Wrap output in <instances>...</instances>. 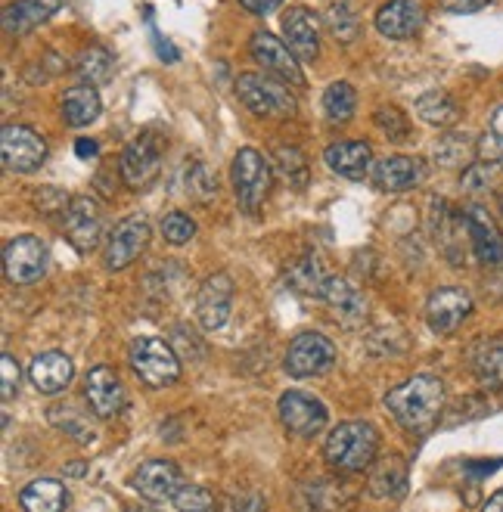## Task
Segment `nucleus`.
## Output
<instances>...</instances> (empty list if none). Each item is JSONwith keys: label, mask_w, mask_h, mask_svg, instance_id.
<instances>
[{"label": "nucleus", "mask_w": 503, "mask_h": 512, "mask_svg": "<svg viewBox=\"0 0 503 512\" xmlns=\"http://www.w3.org/2000/svg\"><path fill=\"white\" fill-rule=\"evenodd\" d=\"M249 53L268 75H274V78H280L286 84H295V87H305V72H302L299 56H295L286 47V41H280L277 35L264 32V28H261V32H255L252 41H249Z\"/></svg>", "instance_id": "obj_10"}, {"label": "nucleus", "mask_w": 503, "mask_h": 512, "mask_svg": "<svg viewBox=\"0 0 503 512\" xmlns=\"http://www.w3.org/2000/svg\"><path fill=\"white\" fill-rule=\"evenodd\" d=\"M19 506L25 512H63L69 506V491L56 478H35L22 488Z\"/></svg>", "instance_id": "obj_26"}, {"label": "nucleus", "mask_w": 503, "mask_h": 512, "mask_svg": "<svg viewBox=\"0 0 503 512\" xmlns=\"http://www.w3.org/2000/svg\"><path fill=\"white\" fill-rule=\"evenodd\" d=\"M373 122H376V128H379L382 134H386L392 143H404L407 134H410V125H407L404 112L395 109V106H382V109H376Z\"/></svg>", "instance_id": "obj_38"}, {"label": "nucleus", "mask_w": 503, "mask_h": 512, "mask_svg": "<svg viewBox=\"0 0 503 512\" xmlns=\"http://www.w3.org/2000/svg\"><path fill=\"white\" fill-rule=\"evenodd\" d=\"M327 28L330 35L339 41V44H351L354 38H358L361 25H358V13H354L348 4H333L327 10Z\"/></svg>", "instance_id": "obj_35"}, {"label": "nucleus", "mask_w": 503, "mask_h": 512, "mask_svg": "<svg viewBox=\"0 0 503 512\" xmlns=\"http://www.w3.org/2000/svg\"><path fill=\"white\" fill-rule=\"evenodd\" d=\"M75 153H78V159H94L100 153V146H97V140H78Z\"/></svg>", "instance_id": "obj_49"}, {"label": "nucleus", "mask_w": 503, "mask_h": 512, "mask_svg": "<svg viewBox=\"0 0 503 512\" xmlns=\"http://www.w3.org/2000/svg\"><path fill=\"white\" fill-rule=\"evenodd\" d=\"M482 512H503V488L488 497V503L482 506Z\"/></svg>", "instance_id": "obj_51"}, {"label": "nucleus", "mask_w": 503, "mask_h": 512, "mask_svg": "<svg viewBox=\"0 0 503 512\" xmlns=\"http://www.w3.org/2000/svg\"><path fill=\"white\" fill-rule=\"evenodd\" d=\"M423 7L417 0H389L376 10V28L379 35H386L392 41H407L423 28Z\"/></svg>", "instance_id": "obj_21"}, {"label": "nucleus", "mask_w": 503, "mask_h": 512, "mask_svg": "<svg viewBox=\"0 0 503 512\" xmlns=\"http://www.w3.org/2000/svg\"><path fill=\"white\" fill-rule=\"evenodd\" d=\"M240 4H243L249 13H255V16H271L274 10L283 7V0H240Z\"/></svg>", "instance_id": "obj_48"}, {"label": "nucleus", "mask_w": 503, "mask_h": 512, "mask_svg": "<svg viewBox=\"0 0 503 512\" xmlns=\"http://www.w3.org/2000/svg\"><path fill=\"white\" fill-rule=\"evenodd\" d=\"M491 4V0H441V7L448 13H479Z\"/></svg>", "instance_id": "obj_46"}, {"label": "nucleus", "mask_w": 503, "mask_h": 512, "mask_svg": "<svg viewBox=\"0 0 503 512\" xmlns=\"http://www.w3.org/2000/svg\"><path fill=\"white\" fill-rule=\"evenodd\" d=\"M323 162H327V168L339 177L364 180L373 168V149L364 140H339V143L327 146Z\"/></svg>", "instance_id": "obj_22"}, {"label": "nucleus", "mask_w": 503, "mask_h": 512, "mask_svg": "<svg viewBox=\"0 0 503 512\" xmlns=\"http://www.w3.org/2000/svg\"><path fill=\"white\" fill-rule=\"evenodd\" d=\"M150 221L131 215L125 221H118L109 233V243H106V267L109 270H125L131 267L143 252L150 246Z\"/></svg>", "instance_id": "obj_13"}, {"label": "nucleus", "mask_w": 503, "mask_h": 512, "mask_svg": "<svg viewBox=\"0 0 503 512\" xmlns=\"http://www.w3.org/2000/svg\"><path fill=\"white\" fill-rule=\"evenodd\" d=\"M128 360L131 370L140 376L150 388H165L181 379V360H177L174 348L156 336H140L128 345Z\"/></svg>", "instance_id": "obj_4"}, {"label": "nucleus", "mask_w": 503, "mask_h": 512, "mask_svg": "<svg viewBox=\"0 0 503 512\" xmlns=\"http://www.w3.org/2000/svg\"><path fill=\"white\" fill-rule=\"evenodd\" d=\"M84 472H87L84 463H69V466H66V478H78V475H84Z\"/></svg>", "instance_id": "obj_52"}, {"label": "nucleus", "mask_w": 503, "mask_h": 512, "mask_svg": "<svg viewBox=\"0 0 503 512\" xmlns=\"http://www.w3.org/2000/svg\"><path fill=\"white\" fill-rule=\"evenodd\" d=\"M75 72H78V78L84 84H91V87L106 84L112 78V53L106 47H100V44L81 50L78 59H75Z\"/></svg>", "instance_id": "obj_33"}, {"label": "nucleus", "mask_w": 503, "mask_h": 512, "mask_svg": "<svg viewBox=\"0 0 503 512\" xmlns=\"http://www.w3.org/2000/svg\"><path fill=\"white\" fill-rule=\"evenodd\" d=\"M354 109H358V94H354V87L348 81H333L323 90V115H327L330 125L351 122Z\"/></svg>", "instance_id": "obj_32"}, {"label": "nucleus", "mask_w": 503, "mask_h": 512, "mask_svg": "<svg viewBox=\"0 0 503 512\" xmlns=\"http://www.w3.org/2000/svg\"><path fill=\"white\" fill-rule=\"evenodd\" d=\"M463 221H466L472 255L488 267H500L503 264V233L497 230L494 218L485 212L482 205H466Z\"/></svg>", "instance_id": "obj_15"}, {"label": "nucleus", "mask_w": 503, "mask_h": 512, "mask_svg": "<svg viewBox=\"0 0 503 512\" xmlns=\"http://www.w3.org/2000/svg\"><path fill=\"white\" fill-rule=\"evenodd\" d=\"M386 407L404 432L426 435L435 429L441 410H445V382L432 373H417L389 391Z\"/></svg>", "instance_id": "obj_1"}, {"label": "nucleus", "mask_w": 503, "mask_h": 512, "mask_svg": "<svg viewBox=\"0 0 503 512\" xmlns=\"http://www.w3.org/2000/svg\"><path fill=\"white\" fill-rule=\"evenodd\" d=\"M230 512H268V503H264L261 494H243L230 506Z\"/></svg>", "instance_id": "obj_47"}, {"label": "nucleus", "mask_w": 503, "mask_h": 512, "mask_svg": "<svg viewBox=\"0 0 503 512\" xmlns=\"http://www.w3.org/2000/svg\"><path fill=\"white\" fill-rule=\"evenodd\" d=\"M0 379H4V404H10L19 391V364L10 351L0 354Z\"/></svg>", "instance_id": "obj_41"}, {"label": "nucleus", "mask_w": 503, "mask_h": 512, "mask_svg": "<svg viewBox=\"0 0 503 512\" xmlns=\"http://www.w3.org/2000/svg\"><path fill=\"white\" fill-rule=\"evenodd\" d=\"M333 364H336V345L320 333H299L289 342L286 360H283L286 373L295 379L320 376V373H327Z\"/></svg>", "instance_id": "obj_8"}, {"label": "nucleus", "mask_w": 503, "mask_h": 512, "mask_svg": "<svg viewBox=\"0 0 503 512\" xmlns=\"http://www.w3.org/2000/svg\"><path fill=\"white\" fill-rule=\"evenodd\" d=\"M286 283L302 292V295H311V298H323L327 292V283H330V274L323 270V264L317 261V255H302L295 258L286 270Z\"/></svg>", "instance_id": "obj_30"}, {"label": "nucleus", "mask_w": 503, "mask_h": 512, "mask_svg": "<svg viewBox=\"0 0 503 512\" xmlns=\"http://www.w3.org/2000/svg\"><path fill=\"white\" fill-rule=\"evenodd\" d=\"M137 512H159V509H137Z\"/></svg>", "instance_id": "obj_53"}, {"label": "nucleus", "mask_w": 503, "mask_h": 512, "mask_svg": "<svg viewBox=\"0 0 503 512\" xmlns=\"http://www.w3.org/2000/svg\"><path fill=\"white\" fill-rule=\"evenodd\" d=\"M413 109H417V115L432 128H451L460 118L457 100L451 94H445V90H429V94H423L417 103H413Z\"/></svg>", "instance_id": "obj_31"}, {"label": "nucleus", "mask_w": 503, "mask_h": 512, "mask_svg": "<svg viewBox=\"0 0 503 512\" xmlns=\"http://www.w3.org/2000/svg\"><path fill=\"white\" fill-rule=\"evenodd\" d=\"M469 314H472V295L460 286H441L426 301V323L438 336L457 333Z\"/></svg>", "instance_id": "obj_14"}, {"label": "nucleus", "mask_w": 503, "mask_h": 512, "mask_svg": "<svg viewBox=\"0 0 503 512\" xmlns=\"http://www.w3.org/2000/svg\"><path fill=\"white\" fill-rule=\"evenodd\" d=\"M72 376H75V364L63 351H44L28 367V379H32V385L41 395H59L63 388H69Z\"/></svg>", "instance_id": "obj_23"}, {"label": "nucleus", "mask_w": 503, "mask_h": 512, "mask_svg": "<svg viewBox=\"0 0 503 512\" xmlns=\"http://www.w3.org/2000/svg\"><path fill=\"white\" fill-rule=\"evenodd\" d=\"M274 162L280 168V174L289 180V184L295 187H305L308 184V159L302 149H295V146H277L274 149Z\"/></svg>", "instance_id": "obj_34"}, {"label": "nucleus", "mask_w": 503, "mask_h": 512, "mask_svg": "<svg viewBox=\"0 0 503 512\" xmlns=\"http://www.w3.org/2000/svg\"><path fill=\"white\" fill-rule=\"evenodd\" d=\"M63 227H66L69 243L81 255H91L100 246V239H103V212H100V205L91 196L69 199V205L63 208Z\"/></svg>", "instance_id": "obj_12"}, {"label": "nucleus", "mask_w": 503, "mask_h": 512, "mask_svg": "<svg viewBox=\"0 0 503 512\" xmlns=\"http://www.w3.org/2000/svg\"><path fill=\"white\" fill-rule=\"evenodd\" d=\"M407 488V463L398 454L379 457L370 469V494L373 497H401Z\"/></svg>", "instance_id": "obj_29"}, {"label": "nucleus", "mask_w": 503, "mask_h": 512, "mask_svg": "<svg viewBox=\"0 0 503 512\" xmlns=\"http://www.w3.org/2000/svg\"><path fill=\"white\" fill-rule=\"evenodd\" d=\"M146 25H150V38H153V44H156V53H159L162 63H177V59H181V53H177V47H174L168 38L159 35V28L153 25V13H146Z\"/></svg>", "instance_id": "obj_45"}, {"label": "nucleus", "mask_w": 503, "mask_h": 512, "mask_svg": "<svg viewBox=\"0 0 503 512\" xmlns=\"http://www.w3.org/2000/svg\"><path fill=\"white\" fill-rule=\"evenodd\" d=\"M476 156V143L460 137V134H445L435 146V159L441 165H460V162H472Z\"/></svg>", "instance_id": "obj_36"}, {"label": "nucleus", "mask_w": 503, "mask_h": 512, "mask_svg": "<svg viewBox=\"0 0 503 512\" xmlns=\"http://www.w3.org/2000/svg\"><path fill=\"white\" fill-rule=\"evenodd\" d=\"M84 398L94 416L112 419L125 407V385L112 367H94L84 379Z\"/></svg>", "instance_id": "obj_18"}, {"label": "nucleus", "mask_w": 503, "mask_h": 512, "mask_svg": "<svg viewBox=\"0 0 503 512\" xmlns=\"http://www.w3.org/2000/svg\"><path fill=\"white\" fill-rule=\"evenodd\" d=\"M0 156H4V168L13 174H32L47 162V140L25 125H4L0 134Z\"/></svg>", "instance_id": "obj_7"}, {"label": "nucleus", "mask_w": 503, "mask_h": 512, "mask_svg": "<svg viewBox=\"0 0 503 512\" xmlns=\"http://www.w3.org/2000/svg\"><path fill=\"white\" fill-rule=\"evenodd\" d=\"M488 168H491V165H485V162H472V165L463 171V177H460L463 190H466V193H485L488 184H491Z\"/></svg>", "instance_id": "obj_43"}, {"label": "nucleus", "mask_w": 503, "mask_h": 512, "mask_svg": "<svg viewBox=\"0 0 503 512\" xmlns=\"http://www.w3.org/2000/svg\"><path fill=\"white\" fill-rule=\"evenodd\" d=\"M373 180L379 190L386 193H407V190H417L423 180H426V162L423 159H413V156H389V159H379L373 165Z\"/></svg>", "instance_id": "obj_20"}, {"label": "nucleus", "mask_w": 503, "mask_h": 512, "mask_svg": "<svg viewBox=\"0 0 503 512\" xmlns=\"http://www.w3.org/2000/svg\"><path fill=\"white\" fill-rule=\"evenodd\" d=\"M230 180H233L236 199H240V208L255 212V208L264 202V196H268V190H271V165L258 153V149L243 146L240 153L233 156Z\"/></svg>", "instance_id": "obj_6"}, {"label": "nucleus", "mask_w": 503, "mask_h": 512, "mask_svg": "<svg viewBox=\"0 0 503 512\" xmlns=\"http://www.w3.org/2000/svg\"><path fill=\"white\" fill-rule=\"evenodd\" d=\"M196 199H209L215 190H218V184H215V177H212V171L205 168V165H196L193 171H190V187H187Z\"/></svg>", "instance_id": "obj_44"}, {"label": "nucleus", "mask_w": 503, "mask_h": 512, "mask_svg": "<svg viewBox=\"0 0 503 512\" xmlns=\"http://www.w3.org/2000/svg\"><path fill=\"white\" fill-rule=\"evenodd\" d=\"M63 0H16L4 10V32L7 35H28L32 28L47 22L50 16L59 13Z\"/></svg>", "instance_id": "obj_25"}, {"label": "nucleus", "mask_w": 503, "mask_h": 512, "mask_svg": "<svg viewBox=\"0 0 503 512\" xmlns=\"http://www.w3.org/2000/svg\"><path fill=\"white\" fill-rule=\"evenodd\" d=\"M497 202H500V212H503V196H500V199H497Z\"/></svg>", "instance_id": "obj_54"}, {"label": "nucleus", "mask_w": 503, "mask_h": 512, "mask_svg": "<svg viewBox=\"0 0 503 512\" xmlns=\"http://www.w3.org/2000/svg\"><path fill=\"white\" fill-rule=\"evenodd\" d=\"M174 506L181 512H209L215 506V497L209 488H202V485H184L174 494Z\"/></svg>", "instance_id": "obj_39"}, {"label": "nucleus", "mask_w": 503, "mask_h": 512, "mask_svg": "<svg viewBox=\"0 0 503 512\" xmlns=\"http://www.w3.org/2000/svg\"><path fill=\"white\" fill-rule=\"evenodd\" d=\"M50 423L56 426V429H63V432H69L78 444H87V441H94V432L87 429L81 419L69 410V407H53L50 410Z\"/></svg>", "instance_id": "obj_40"}, {"label": "nucleus", "mask_w": 503, "mask_h": 512, "mask_svg": "<svg viewBox=\"0 0 503 512\" xmlns=\"http://www.w3.org/2000/svg\"><path fill=\"white\" fill-rule=\"evenodd\" d=\"M379 454V432L373 423L364 419H348L339 423L327 444H323V457L336 472H364L367 466L376 463Z\"/></svg>", "instance_id": "obj_2"}, {"label": "nucleus", "mask_w": 503, "mask_h": 512, "mask_svg": "<svg viewBox=\"0 0 503 512\" xmlns=\"http://www.w3.org/2000/svg\"><path fill=\"white\" fill-rule=\"evenodd\" d=\"M103 112V103H100V94H97V87L91 84H75L66 90V97H63V118H66V125L69 128H87V125H94L97 118Z\"/></svg>", "instance_id": "obj_28"}, {"label": "nucleus", "mask_w": 503, "mask_h": 512, "mask_svg": "<svg viewBox=\"0 0 503 512\" xmlns=\"http://www.w3.org/2000/svg\"><path fill=\"white\" fill-rule=\"evenodd\" d=\"M277 410H280V423L295 438H314L317 432L327 429V419H330L323 401L308 395V391H299V388L286 391V395L280 398V404H277Z\"/></svg>", "instance_id": "obj_11"}, {"label": "nucleus", "mask_w": 503, "mask_h": 512, "mask_svg": "<svg viewBox=\"0 0 503 512\" xmlns=\"http://www.w3.org/2000/svg\"><path fill=\"white\" fill-rule=\"evenodd\" d=\"M286 47L299 56V63H314L320 56V22L308 7H289L283 16Z\"/></svg>", "instance_id": "obj_19"}, {"label": "nucleus", "mask_w": 503, "mask_h": 512, "mask_svg": "<svg viewBox=\"0 0 503 512\" xmlns=\"http://www.w3.org/2000/svg\"><path fill=\"white\" fill-rule=\"evenodd\" d=\"M476 159L485 162V165H503V137L497 134H485L476 140Z\"/></svg>", "instance_id": "obj_42"}, {"label": "nucleus", "mask_w": 503, "mask_h": 512, "mask_svg": "<svg viewBox=\"0 0 503 512\" xmlns=\"http://www.w3.org/2000/svg\"><path fill=\"white\" fill-rule=\"evenodd\" d=\"M131 485L140 497L153 500V503H165V500H174V494L181 491L187 481L171 460H146L134 472Z\"/></svg>", "instance_id": "obj_16"}, {"label": "nucleus", "mask_w": 503, "mask_h": 512, "mask_svg": "<svg viewBox=\"0 0 503 512\" xmlns=\"http://www.w3.org/2000/svg\"><path fill=\"white\" fill-rule=\"evenodd\" d=\"M236 97L246 109L264 118H289L295 115V97L289 94L286 81L268 75V72H243L236 78Z\"/></svg>", "instance_id": "obj_3"}, {"label": "nucleus", "mask_w": 503, "mask_h": 512, "mask_svg": "<svg viewBox=\"0 0 503 512\" xmlns=\"http://www.w3.org/2000/svg\"><path fill=\"white\" fill-rule=\"evenodd\" d=\"M4 274L16 286H32L47 274V246L41 236H16L4 246Z\"/></svg>", "instance_id": "obj_9"}, {"label": "nucleus", "mask_w": 503, "mask_h": 512, "mask_svg": "<svg viewBox=\"0 0 503 512\" xmlns=\"http://www.w3.org/2000/svg\"><path fill=\"white\" fill-rule=\"evenodd\" d=\"M469 370L488 391L503 388V336H485L469 348Z\"/></svg>", "instance_id": "obj_24"}, {"label": "nucleus", "mask_w": 503, "mask_h": 512, "mask_svg": "<svg viewBox=\"0 0 503 512\" xmlns=\"http://www.w3.org/2000/svg\"><path fill=\"white\" fill-rule=\"evenodd\" d=\"M323 301H327L336 314V320H342V323H358L367 314L364 292L354 283H348L345 277H330L327 292H323Z\"/></svg>", "instance_id": "obj_27"}, {"label": "nucleus", "mask_w": 503, "mask_h": 512, "mask_svg": "<svg viewBox=\"0 0 503 512\" xmlns=\"http://www.w3.org/2000/svg\"><path fill=\"white\" fill-rule=\"evenodd\" d=\"M162 156H165L162 137L156 131H143L122 149V156H118V174H122V180L131 190H143L159 177Z\"/></svg>", "instance_id": "obj_5"}, {"label": "nucleus", "mask_w": 503, "mask_h": 512, "mask_svg": "<svg viewBox=\"0 0 503 512\" xmlns=\"http://www.w3.org/2000/svg\"><path fill=\"white\" fill-rule=\"evenodd\" d=\"M159 230L165 236V243H171V246H187L190 239L196 236V221L190 215H184V212H171V215L162 218Z\"/></svg>", "instance_id": "obj_37"}, {"label": "nucleus", "mask_w": 503, "mask_h": 512, "mask_svg": "<svg viewBox=\"0 0 503 512\" xmlns=\"http://www.w3.org/2000/svg\"><path fill=\"white\" fill-rule=\"evenodd\" d=\"M233 308V280L227 274H212L196 295V317L205 333H218L230 320Z\"/></svg>", "instance_id": "obj_17"}, {"label": "nucleus", "mask_w": 503, "mask_h": 512, "mask_svg": "<svg viewBox=\"0 0 503 512\" xmlns=\"http://www.w3.org/2000/svg\"><path fill=\"white\" fill-rule=\"evenodd\" d=\"M488 128H491V134L503 137V106H497V109L491 112V118H488Z\"/></svg>", "instance_id": "obj_50"}]
</instances>
